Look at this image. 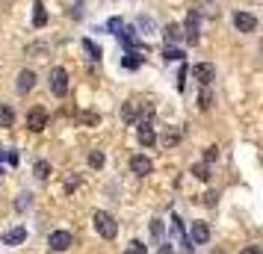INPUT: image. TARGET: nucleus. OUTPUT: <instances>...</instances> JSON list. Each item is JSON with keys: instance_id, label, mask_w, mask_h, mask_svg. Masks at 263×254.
Masks as SVG:
<instances>
[{"instance_id": "obj_1", "label": "nucleus", "mask_w": 263, "mask_h": 254, "mask_svg": "<svg viewBox=\"0 0 263 254\" xmlns=\"http://www.w3.org/2000/svg\"><path fill=\"white\" fill-rule=\"evenodd\" d=\"M92 225H95V230L104 237V240H116V233H119V225H116V219L109 216L107 210H95Z\"/></svg>"}, {"instance_id": "obj_2", "label": "nucleus", "mask_w": 263, "mask_h": 254, "mask_svg": "<svg viewBox=\"0 0 263 254\" xmlns=\"http://www.w3.org/2000/svg\"><path fill=\"white\" fill-rule=\"evenodd\" d=\"M48 83H50V92H53L57 97L68 95V71H65V68H50Z\"/></svg>"}, {"instance_id": "obj_3", "label": "nucleus", "mask_w": 263, "mask_h": 254, "mask_svg": "<svg viewBox=\"0 0 263 254\" xmlns=\"http://www.w3.org/2000/svg\"><path fill=\"white\" fill-rule=\"evenodd\" d=\"M27 127L33 130V133H42L45 127H48V109L45 107H33L27 112Z\"/></svg>"}, {"instance_id": "obj_4", "label": "nucleus", "mask_w": 263, "mask_h": 254, "mask_svg": "<svg viewBox=\"0 0 263 254\" xmlns=\"http://www.w3.org/2000/svg\"><path fill=\"white\" fill-rule=\"evenodd\" d=\"M192 80H198L201 86H210L216 80V65H210V62H198V65H192Z\"/></svg>"}, {"instance_id": "obj_5", "label": "nucleus", "mask_w": 263, "mask_h": 254, "mask_svg": "<svg viewBox=\"0 0 263 254\" xmlns=\"http://www.w3.org/2000/svg\"><path fill=\"white\" fill-rule=\"evenodd\" d=\"M48 245L53 248V251H68V248L74 245V237L68 233V230H53V233L48 237Z\"/></svg>"}, {"instance_id": "obj_6", "label": "nucleus", "mask_w": 263, "mask_h": 254, "mask_svg": "<svg viewBox=\"0 0 263 254\" xmlns=\"http://www.w3.org/2000/svg\"><path fill=\"white\" fill-rule=\"evenodd\" d=\"M234 27H237L239 33H254L257 30V18L251 12H237L234 15Z\"/></svg>"}, {"instance_id": "obj_7", "label": "nucleus", "mask_w": 263, "mask_h": 254, "mask_svg": "<svg viewBox=\"0 0 263 254\" xmlns=\"http://www.w3.org/2000/svg\"><path fill=\"white\" fill-rule=\"evenodd\" d=\"M183 38L190 45H198V12L186 15V24H183Z\"/></svg>"}, {"instance_id": "obj_8", "label": "nucleus", "mask_w": 263, "mask_h": 254, "mask_svg": "<svg viewBox=\"0 0 263 254\" xmlns=\"http://www.w3.org/2000/svg\"><path fill=\"white\" fill-rule=\"evenodd\" d=\"M130 171H133V174H139V178H145V174H151V171H154V163L145 157V154H136V157L130 160Z\"/></svg>"}, {"instance_id": "obj_9", "label": "nucleus", "mask_w": 263, "mask_h": 254, "mask_svg": "<svg viewBox=\"0 0 263 254\" xmlns=\"http://www.w3.org/2000/svg\"><path fill=\"white\" fill-rule=\"evenodd\" d=\"M207 240H210V225H207V222H192L190 242H198V245H204Z\"/></svg>"}, {"instance_id": "obj_10", "label": "nucleus", "mask_w": 263, "mask_h": 254, "mask_svg": "<svg viewBox=\"0 0 263 254\" xmlns=\"http://www.w3.org/2000/svg\"><path fill=\"white\" fill-rule=\"evenodd\" d=\"M36 86V71H30V68H24V71L18 74V83H15V89L21 92V95H27L30 89Z\"/></svg>"}, {"instance_id": "obj_11", "label": "nucleus", "mask_w": 263, "mask_h": 254, "mask_svg": "<svg viewBox=\"0 0 263 254\" xmlns=\"http://www.w3.org/2000/svg\"><path fill=\"white\" fill-rule=\"evenodd\" d=\"M139 112H142V104H136V101H127V104L121 107V119L127 121V124H136V121H139Z\"/></svg>"}, {"instance_id": "obj_12", "label": "nucleus", "mask_w": 263, "mask_h": 254, "mask_svg": "<svg viewBox=\"0 0 263 254\" xmlns=\"http://www.w3.org/2000/svg\"><path fill=\"white\" fill-rule=\"evenodd\" d=\"M139 142H142L145 148H151L157 142V133H154V127H151V121H139Z\"/></svg>"}, {"instance_id": "obj_13", "label": "nucleus", "mask_w": 263, "mask_h": 254, "mask_svg": "<svg viewBox=\"0 0 263 254\" xmlns=\"http://www.w3.org/2000/svg\"><path fill=\"white\" fill-rule=\"evenodd\" d=\"M24 240H27V228H21V225L3 233V245H21Z\"/></svg>"}, {"instance_id": "obj_14", "label": "nucleus", "mask_w": 263, "mask_h": 254, "mask_svg": "<svg viewBox=\"0 0 263 254\" xmlns=\"http://www.w3.org/2000/svg\"><path fill=\"white\" fill-rule=\"evenodd\" d=\"M180 139H183V133H180L178 127H172V130H166V133H163V139H160V142H163V148H175V145H180Z\"/></svg>"}, {"instance_id": "obj_15", "label": "nucleus", "mask_w": 263, "mask_h": 254, "mask_svg": "<svg viewBox=\"0 0 263 254\" xmlns=\"http://www.w3.org/2000/svg\"><path fill=\"white\" fill-rule=\"evenodd\" d=\"M163 36H166V45H175V42L183 38V27H180V24H168Z\"/></svg>"}, {"instance_id": "obj_16", "label": "nucleus", "mask_w": 263, "mask_h": 254, "mask_svg": "<svg viewBox=\"0 0 263 254\" xmlns=\"http://www.w3.org/2000/svg\"><path fill=\"white\" fill-rule=\"evenodd\" d=\"M33 174H36L39 181H48L50 174H53V169H50V163H48V160H39L36 166H33Z\"/></svg>"}, {"instance_id": "obj_17", "label": "nucleus", "mask_w": 263, "mask_h": 254, "mask_svg": "<svg viewBox=\"0 0 263 254\" xmlns=\"http://www.w3.org/2000/svg\"><path fill=\"white\" fill-rule=\"evenodd\" d=\"M12 124H15V112H12V107L0 104V127H12Z\"/></svg>"}, {"instance_id": "obj_18", "label": "nucleus", "mask_w": 263, "mask_h": 254, "mask_svg": "<svg viewBox=\"0 0 263 254\" xmlns=\"http://www.w3.org/2000/svg\"><path fill=\"white\" fill-rule=\"evenodd\" d=\"M33 9H36V15H33V24H36V27H45V24H48V12H45L42 0H36V3H33Z\"/></svg>"}, {"instance_id": "obj_19", "label": "nucleus", "mask_w": 263, "mask_h": 254, "mask_svg": "<svg viewBox=\"0 0 263 254\" xmlns=\"http://www.w3.org/2000/svg\"><path fill=\"white\" fill-rule=\"evenodd\" d=\"M210 107H213V92H210V89L204 86V89H201V95H198V109H204V112H207Z\"/></svg>"}, {"instance_id": "obj_20", "label": "nucleus", "mask_w": 263, "mask_h": 254, "mask_svg": "<svg viewBox=\"0 0 263 254\" xmlns=\"http://www.w3.org/2000/svg\"><path fill=\"white\" fill-rule=\"evenodd\" d=\"M192 174H195L198 181H210V166H207V163H195V166H192Z\"/></svg>"}, {"instance_id": "obj_21", "label": "nucleus", "mask_w": 263, "mask_h": 254, "mask_svg": "<svg viewBox=\"0 0 263 254\" xmlns=\"http://www.w3.org/2000/svg\"><path fill=\"white\" fill-rule=\"evenodd\" d=\"M50 45H45V42H36V45H27V56H42V53H48Z\"/></svg>"}, {"instance_id": "obj_22", "label": "nucleus", "mask_w": 263, "mask_h": 254, "mask_svg": "<svg viewBox=\"0 0 263 254\" xmlns=\"http://www.w3.org/2000/svg\"><path fill=\"white\" fill-rule=\"evenodd\" d=\"M83 50L89 53V56H92V60H101V56H104V53H101V48H98L92 38H83Z\"/></svg>"}, {"instance_id": "obj_23", "label": "nucleus", "mask_w": 263, "mask_h": 254, "mask_svg": "<svg viewBox=\"0 0 263 254\" xmlns=\"http://www.w3.org/2000/svg\"><path fill=\"white\" fill-rule=\"evenodd\" d=\"M77 119L83 121L86 127H95V124H101V115H98V112H80Z\"/></svg>"}, {"instance_id": "obj_24", "label": "nucleus", "mask_w": 263, "mask_h": 254, "mask_svg": "<svg viewBox=\"0 0 263 254\" xmlns=\"http://www.w3.org/2000/svg\"><path fill=\"white\" fill-rule=\"evenodd\" d=\"M124 254H148V245L145 242H139V240H133L130 245H127V251Z\"/></svg>"}, {"instance_id": "obj_25", "label": "nucleus", "mask_w": 263, "mask_h": 254, "mask_svg": "<svg viewBox=\"0 0 263 254\" xmlns=\"http://www.w3.org/2000/svg\"><path fill=\"white\" fill-rule=\"evenodd\" d=\"M104 163H107V157H104L101 151H92V154H89V166H92V169H101Z\"/></svg>"}, {"instance_id": "obj_26", "label": "nucleus", "mask_w": 263, "mask_h": 254, "mask_svg": "<svg viewBox=\"0 0 263 254\" xmlns=\"http://www.w3.org/2000/svg\"><path fill=\"white\" fill-rule=\"evenodd\" d=\"M163 56H166V62L172 60V62H178V60H183V50H178V48H168L166 45V50H163Z\"/></svg>"}, {"instance_id": "obj_27", "label": "nucleus", "mask_w": 263, "mask_h": 254, "mask_svg": "<svg viewBox=\"0 0 263 254\" xmlns=\"http://www.w3.org/2000/svg\"><path fill=\"white\" fill-rule=\"evenodd\" d=\"M107 30L112 33V36H119L121 30H124V24H121V18H109V21H107Z\"/></svg>"}, {"instance_id": "obj_28", "label": "nucleus", "mask_w": 263, "mask_h": 254, "mask_svg": "<svg viewBox=\"0 0 263 254\" xmlns=\"http://www.w3.org/2000/svg\"><path fill=\"white\" fill-rule=\"evenodd\" d=\"M216 157H219V148L210 145V148H204V160H201V163H207V166H210V163H213Z\"/></svg>"}, {"instance_id": "obj_29", "label": "nucleus", "mask_w": 263, "mask_h": 254, "mask_svg": "<svg viewBox=\"0 0 263 254\" xmlns=\"http://www.w3.org/2000/svg\"><path fill=\"white\" fill-rule=\"evenodd\" d=\"M27 207H30V192H24V195H18V201H15V210H21V213H24Z\"/></svg>"}, {"instance_id": "obj_30", "label": "nucleus", "mask_w": 263, "mask_h": 254, "mask_svg": "<svg viewBox=\"0 0 263 254\" xmlns=\"http://www.w3.org/2000/svg\"><path fill=\"white\" fill-rule=\"evenodd\" d=\"M151 237H154V240H163V222H154V225H151Z\"/></svg>"}, {"instance_id": "obj_31", "label": "nucleus", "mask_w": 263, "mask_h": 254, "mask_svg": "<svg viewBox=\"0 0 263 254\" xmlns=\"http://www.w3.org/2000/svg\"><path fill=\"white\" fill-rule=\"evenodd\" d=\"M121 65H124V68H136V65H139V60H136V56H124V60H121Z\"/></svg>"}, {"instance_id": "obj_32", "label": "nucleus", "mask_w": 263, "mask_h": 254, "mask_svg": "<svg viewBox=\"0 0 263 254\" xmlns=\"http://www.w3.org/2000/svg\"><path fill=\"white\" fill-rule=\"evenodd\" d=\"M216 201H219V195H216V192H207V195H204V204H207V207H216Z\"/></svg>"}, {"instance_id": "obj_33", "label": "nucleus", "mask_w": 263, "mask_h": 254, "mask_svg": "<svg viewBox=\"0 0 263 254\" xmlns=\"http://www.w3.org/2000/svg\"><path fill=\"white\" fill-rule=\"evenodd\" d=\"M239 254H263V248L260 245H249V248H242Z\"/></svg>"}, {"instance_id": "obj_34", "label": "nucleus", "mask_w": 263, "mask_h": 254, "mask_svg": "<svg viewBox=\"0 0 263 254\" xmlns=\"http://www.w3.org/2000/svg\"><path fill=\"white\" fill-rule=\"evenodd\" d=\"M157 254H175V251H172V245H168V242H166V245H163V248H160V251H157Z\"/></svg>"}]
</instances>
